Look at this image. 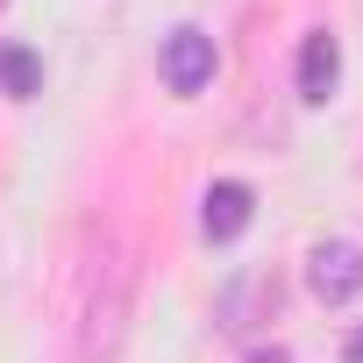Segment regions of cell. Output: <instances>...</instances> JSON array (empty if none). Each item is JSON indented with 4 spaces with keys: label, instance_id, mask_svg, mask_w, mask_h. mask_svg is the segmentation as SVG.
Listing matches in <instances>:
<instances>
[{
    "label": "cell",
    "instance_id": "ba28073f",
    "mask_svg": "<svg viewBox=\"0 0 363 363\" xmlns=\"http://www.w3.org/2000/svg\"><path fill=\"white\" fill-rule=\"evenodd\" d=\"M250 363H292V356H285V349H257Z\"/></svg>",
    "mask_w": 363,
    "mask_h": 363
},
{
    "label": "cell",
    "instance_id": "52a82bcc",
    "mask_svg": "<svg viewBox=\"0 0 363 363\" xmlns=\"http://www.w3.org/2000/svg\"><path fill=\"white\" fill-rule=\"evenodd\" d=\"M342 363H363V328L349 335V356H342Z\"/></svg>",
    "mask_w": 363,
    "mask_h": 363
},
{
    "label": "cell",
    "instance_id": "5b68a950",
    "mask_svg": "<svg viewBox=\"0 0 363 363\" xmlns=\"http://www.w3.org/2000/svg\"><path fill=\"white\" fill-rule=\"evenodd\" d=\"M335 79H342V43H335V29H306V43H299V100L320 107V100L335 93Z\"/></svg>",
    "mask_w": 363,
    "mask_h": 363
},
{
    "label": "cell",
    "instance_id": "9c48e42d",
    "mask_svg": "<svg viewBox=\"0 0 363 363\" xmlns=\"http://www.w3.org/2000/svg\"><path fill=\"white\" fill-rule=\"evenodd\" d=\"M0 8H8V0H0Z\"/></svg>",
    "mask_w": 363,
    "mask_h": 363
},
{
    "label": "cell",
    "instance_id": "8992f818",
    "mask_svg": "<svg viewBox=\"0 0 363 363\" xmlns=\"http://www.w3.org/2000/svg\"><path fill=\"white\" fill-rule=\"evenodd\" d=\"M0 93H8V100H36V93H43V65H36V50L0 43Z\"/></svg>",
    "mask_w": 363,
    "mask_h": 363
},
{
    "label": "cell",
    "instance_id": "277c9868",
    "mask_svg": "<svg viewBox=\"0 0 363 363\" xmlns=\"http://www.w3.org/2000/svg\"><path fill=\"white\" fill-rule=\"evenodd\" d=\"M250 214H257V193L242 186V178H221V186H207V200H200L207 242H235V235L250 228Z\"/></svg>",
    "mask_w": 363,
    "mask_h": 363
},
{
    "label": "cell",
    "instance_id": "6da1fadb",
    "mask_svg": "<svg viewBox=\"0 0 363 363\" xmlns=\"http://www.w3.org/2000/svg\"><path fill=\"white\" fill-rule=\"evenodd\" d=\"M128 299H135V264L107 257V285L86 306V363H114V349L128 335Z\"/></svg>",
    "mask_w": 363,
    "mask_h": 363
},
{
    "label": "cell",
    "instance_id": "7a4b0ae2",
    "mask_svg": "<svg viewBox=\"0 0 363 363\" xmlns=\"http://www.w3.org/2000/svg\"><path fill=\"white\" fill-rule=\"evenodd\" d=\"M306 285L320 306H349L363 292V242H313L306 250Z\"/></svg>",
    "mask_w": 363,
    "mask_h": 363
},
{
    "label": "cell",
    "instance_id": "3957f363",
    "mask_svg": "<svg viewBox=\"0 0 363 363\" xmlns=\"http://www.w3.org/2000/svg\"><path fill=\"white\" fill-rule=\"evenodd\" d=\"M164 86L171 93H207L214 86V36L193 29V22H178L164 36Z\"/></svg>",
    "mask_w": 363,
    "mask_h": 363
}]
</instances>
